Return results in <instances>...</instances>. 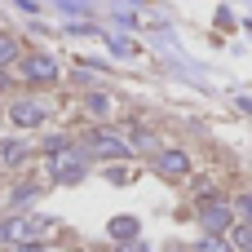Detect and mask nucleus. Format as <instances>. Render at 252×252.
<instances>
[{
	"label": "nucleus",
	"instance_id": "f257e3e1",
	"mask_svg": "<svg viewBox=\"0 0 252 252\" xmlns=\"http://www.w3.org/2000/svg\"><path fill=\"white\" fill-rule=\"evenodd\" d=\"M44 230H53V221H40V217H13V221H0V239H9V244L40 239Z\"/></svg>",
	"mask_w": 252,
	"mask_h": 252
},
{
	"label": "nucleus",
	"instance_id": "f03ea898",
	"mask_svg": "<svg viewBox=\"0 0 252 252\" xmlns=\"http://www.w3.org/2000/svg\"><path fill=\"white\" fill-rule=\"evenodd\" d=\"M22 71H27V80H58V62H53V58H44V53L27 58V62H22Z\"/></svg>",
	"mask_w": 252,
	"mask_h": 252
},
{
	"label": "nucleus",
	"instance_id": "7ed1b4c3",
	"mask_svg": "<svg viewBox=\"0 0 252 252\" xmlns=\"http://www.w3.org/2000/svg\"><path fill=\"white\" fill-rule=\"evenodd\" d=\"M155 168H159L164 177H186V173H190V159H186L182 151H164V155L155 159Z\"/></svg>",
	"mask_w": 252,
	"mask_h": 252
},
{
	"label": "nucleus",
	"instance_id": "20e7f679",
	"mask_svg": "<svg viewBox=\"0 0 252 252\" xmlns=\"http://www.w3.org/2000/svg\"><path fill=\"white\" fill-rule=\"evenodd\" d=\"M53 177H58V182H80V177H84L80 155H58V159H53Z\"/></svg>",
	"mask_w": 252,
	"mask_h": 252
},
{
	"label": "nucleus",
	"instance_id": "39448f33",
	"mask_svg": "<svg viewBox=\"0 0 252 252\" xmlns=\"http://www.w3.org/2000/svg\"><path fill=\"white\" fill-rule=\"evenodd\" d=\"M13 124H22V128H35L40 120H44V106H35V102H13Z\"/></svg>",
	"mask_w": 252,
	"mask_h": 252
},
{
	"label": "nucleus",
	"instance_id": "423d86ee",
	"mask_svg": "<svg viewBox=\"0 0 252 252\" xmlns=\"http://www.w3.org/2000/svg\"><path fill=\"white\" fill-rule=\"evenodd\" d=\"M199 221H204L208 230H226V226H230V208H226V204H204V208H199Z\"/></svg>",
	"mask_w": 252,
	"mask_h": 252
},
{
	"label": "nucleus",
	"instance_id": "0eeeda50",
	"mask_svg": "<svg viewBox=\"0 0 252 252\" xmlns=\"http://www.w3.org/2000/svg\"><path fill=\"white\" fill-rule=\"evenodd\" d=\"M18 159H27V146L22 142H0V164H18Z\"/></svg>",
	"mask_w": 252,
	"mask_h": 252
},
{
	"label": "nucleus",
	"instance_id": "6e6552de",
	"mask_svg": "<svg viewBox=\"0 0 252 252\" xmlns=\"http://www.w3.org/2000/svg\"><path fill=\"white\" fill-rule=\"evenodd\" d=\"M93 151H97V155H124V142H115V137H102V133H97V137H93Z\"/></svg>",
	"mask_w": 252,
	"mask_h": 252
},
{
	"label": "nucleus",
	"instance_id": "1a4fd4ad",
	"mask_svg": "<svg viewBox=\"0 0 252 252\" xmlns=\"http://www.w3.org/2000/svg\"><path fill=\"white\" fill-rule=\"evenodd\" d=\"M195 252H230V244H226L221 235H204V239L195 244Z\"/></svg>",
	"mask_w": 252,
	"mask_h": 252
},
{
	"label": "nucleus",
	"instance_id": "9d476101",
	"mask_svg": "<svg viewBox=\"0 0 252 252\" xmlns=\"http://www.w3.org/2000/svg\"><path fill=\"white\" fill-rule=\"evenodd\" d=\"M111 235H115V239H133V235H137V221H133V217H120V221H111Z\"/></svg>",
	"mask_w": 252,
	"mask_h": 252
},
{
	"label": "nucleus",
	"instance_id": "9b49d317",
	"mask_svg": "<svg viewBox=\"0 0 252 252\" xmlns=\"http://www.w3.org/2000/svg\"><path fill=\"white\" fill-rule=\"evenodd\" d=\"M13 58H18V44H13L9 35H0V66H4V62H13Z\"/></svg>",
	"mask_w": 252,
	"mask_h": 252
},
{
	"label": "nucleus",
	"instance_id": "f8f14e48",
	"mask_svg": "<svg viewBox=\"0 0 252 252\" xmlns=\"http://www.w3.org/2000/svg\"><path fill=\"white\" fill-rule=\"evenodd\" d=\"M235 244L244 252H252V226H239V230H235Z\"/></svg>",
	"mask_w": 252,
	"mask_h": 252
},
{
	"label": "nucleus",
	"instance_id": "ddd939ff",
	"mask_svg": "<svg viewBox=\"0 0 252 252\" xmlns=\"http://www.w3.org/2000/svg\"><path fill=\"white\" fill-rule=\"evenodd\" d=\"M13 252H44L35 239H22V244H13Z\"/></svg>",
	"mask_w": 252,
	"mask_h": 252
},
{
	"label": "nucleus",
	"instance_id": "4468645a",
	"mask_svg": "<svg viewBox=\"0 0 252 252\" xmlns=\"http://www.w3.org/2000/svg\"><path fill=\"white\" fill-rule=\"evenodd\" d=\"M239 208H244V217H248V221H252V195H248V199H244V204H239Z\"/></svg>",
	"mask_w": 252,
	"mask_h": 252
}]
</instances>
